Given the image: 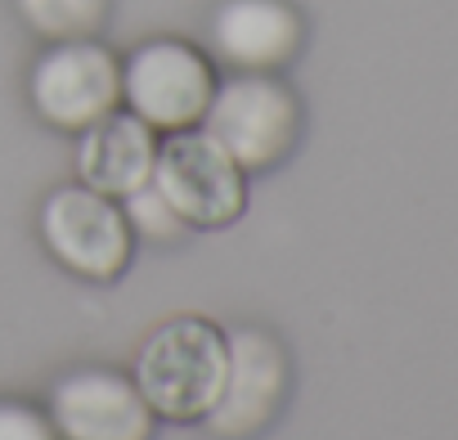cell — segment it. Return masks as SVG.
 <instances>
[{
	"mask_svg": "<svg viewBox=\"0 0 458 440\" xmlns=\"http://www.w3.org/2000/svg\"><path fill=\"white\" fill-rule=\"evenodd\" d=\"M122 211H126V220H131V234H140V239H148V243H175L189 225L171 211V202L157 193V184L148 180V184H140L135 193H126L122 198Z\"/></svg>",
	"mask_w": 458,
	"mask_h": 440,
	"instance_id": "12",
	"label": "cell"
},
{
	"mask_svg": "<svg viewBox=\"0 0 458 440\" xmlns=\"http://www.w3.org/2000/svg\"><path fill=\"white\" fill-rule=\"evenodd\" d=\"M198 126L243 171H266L293 148L301 113L293 90L270 72H239L229 81H216V95Z\"/></svg>",
	"mask_w": 458,
	"mask_h": 440,
	"instance_id": "3",
	"label": "cell"
},
{
	"mask_svg": "<svg viewBox=\"0 0 458 440\" xmlns=\"http://www.w3.org/2000/svg\"><path fill=\"white\" fill-rule=\"evenodd\" d=\"M211 95H216L211 59L189 41L157 37V41L135 46L122 63V99L153 131L171 135V131L198 126Z\"/></svg>",
	"mask_w": 458,
	"mask_h": 440,
	"instance_id": "5",
	"label": "cell"
},
{
	"mask_svg": "<svg viewBox=\"0 0 458 440\" xmlns=\"http://www.w3.org/2000/svg\"><path fill=\"white\" fill-rule=\"evenodd\" d=\"M229 342V373L225 391L202 418L220 440H248L257 436L284 404L288 391V355L266 328H234Z\"/></svg>",
	"mask_w": 458,
	"mask_h": 440,
	"instance_id": "7",
	"label": "cell"
},
{
	"mask_svg": "<svg viewBox=\"0 0 458 440\" xmlns=\"http://www.w3.org/2000/svg\"><path fill=\"white\" fill-rule=\"evenodd\" d=\"M28 99H32V108L46 126L81 135L90 122L108 117L122 104V63L95 37L55 41L32 63Z\"/></svg>",
	"mask_w": 458,
	"mask_h": 440,
	"instance_id": "6",
	"label": "cell"
},
{
	"mask_svg": "<svg viewBox=\"0 0 458 440\" xmlns=\"http://www.w3.org/2000/svg\"><path fill=\"white\" fill-rule=\"evenodd\" d=\"M41 243L77 279L113 283L131 266L135 234L117 198H104L86 184H64L41 207Z\"/></svg>",
	"mask_w": 458,
	"mask_h": 440,
	"instance_id": "4",
	"label": "cell"
},
{
	"mask_svg": "<svg viewBox=\"0 0 458 440\" xmlns=\"http://www.w3.org/2000/svg\"><path fill=\"white\" fill-rule=\"evenodd\" d=\"M14 5L46 41H86L108 19V0H14Z\"/></svg>",
	"mask_w": 458,
	"mask_h": 440,
	"instance_id": "11",
	"label": "cell"
},
{
	"mask_svg": "<svg viewBox=\"0 0 458 440\" xmlns=\"http://www.w3.org/2000/svg\"><path fill=\"white\" fill-rule=\"evenodd\" d=\"M153 184L189 230H225L248 207V171L202 126L171 131L157 144Z\"/></svg>",
	"mask_w": 458,
	"mask_h": 440,
	"instance_id": "2",
	"label": "cell"
},
{
	"mask_svg": "<svg viewBox=\"0 0 458 440\" xmlns=\"http://www.w3.org/2000/svg\"><path fill=\"white\" fill-rule=\"evenodd\" d=\"M0 440H59V431L37 404L0 400Z\"/></svg>",
	"mask_w": 458,
	"mask_h": 440,
	"instance_id": "13",
	"label": "cell"
},
{
	"mask_svg": "<svg viewBox=\"0 0 458 440\" xmlns=\"http://www.w3.org/2000/svg\"><path fill=\"white\" fill-rule=\"evenodd\" d=\"M301 46V19L284 0H220L211 14V50L239 72L284 68Z\"/></svg>",
	"mask_w": 458,
	"mask_h": 440,
	"instance_id": "9",
	"label": "cell"
},
{
	"mask_svg": "<svg viewBox=\"0 0 458 440\" xmlns=\"http://www.w3.org/2000/svg\"><path fill=\"white\" fill-rule=\"evenodd\" d=\"M229 342L225 328L202 315L166 319L135 355V386L148 400L153 418L202 422L225 391Z\"/></svg>",
	"mask_w": 458,
	"mask_h": 440,
	"instance_id": "1",
	"label": "cell"
},
{
	"mask_svg": "<svg viewBox=\"0 0 458 440\" xmlns=\"http://www.w3.org/2000/svg\"><path fill=\"white\" fill-rule=\"evenodd\" d=\"M50 422L59 440H148L157 418L135 377L113 368H77L55 382Z\"/></svg>",
	"mask_w": 458,
	"mask_h": 440,
	"instance_id": "8",
	"label": "cell"
},
{
	"mask_svg": "<svg viewBox=\"0 0 458 440\" xmlns=\"http://www.w3.org/2000/svg\"><path fill=\"white\" fill-rule=\"evenodd\" d=\"M153 162H157V131L148 122H140L131 108L126 113H108L99 122H90L81 131L77 144V175L86 189L104 193V198H126L140 184L153 180Z\"/></svg>",
	"mask_w": 458,
	"mask_h": 440,
	"instance_id": "10",
	"label": "cell"
}]
</instances>
